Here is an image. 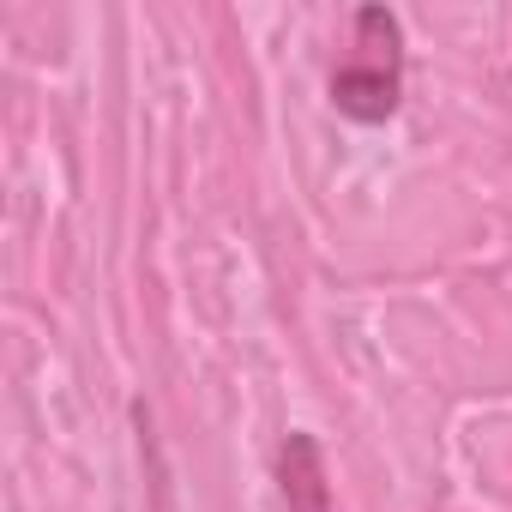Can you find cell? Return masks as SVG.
Returning a JSON list of instances; mask_svg holds the SVG:
<instances>
[{
	"label": "cell",
	"mask_w": 512,
	"mask_h": 512,
	"mask_svg": "<svg viewBox=\"0 0 512 512\" xmlns=\"http://www.w3.org/2000/svg\"><path fill=\"white\" fill-rule=\"evenodd\" d=\"M326 103L356 127H386L404 109V19L392 7L350 13V55L332 67Z\"/></svg>",
	"instance_id": "1"
},
{
	"label": "cell",
	"mask_w": 512,
	"mask_h": 512,
	"mask_svg": "<svg viewBox=\"0 0 512 512\" xmlns=\"http://www.w3.org/2000/svg\"><path fill=\"white\" fill-rule=\"evenodd\" d=\"M278 494H284V512H338L326 446L308 428H290L278 446Z\"/></svg>",
	"instance_id": "2"
}]
</instances>
